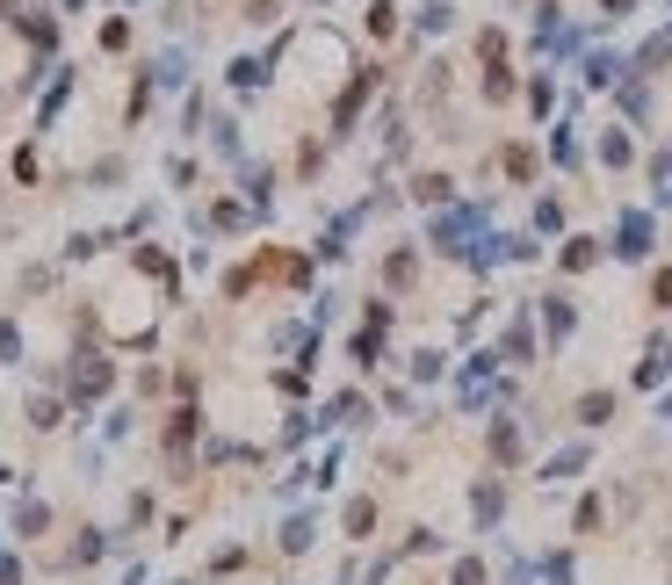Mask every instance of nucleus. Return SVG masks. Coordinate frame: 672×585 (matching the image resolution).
<instances>
[{"instance_id": "nucleus-1", "label": "nucleus", "mask_w": 672, "mask_h": 585, "mask_svg": "<svg viewBox=\"0 0 672 585\" xmlns=\"http://www.w3.org/2000/svg\"><path fill=\"white\" fill-rule=\"evenodd\" d=\"M15 535H44V506H36V499L15 514Z\"/></svg>"}]
</instances>
